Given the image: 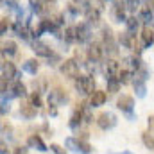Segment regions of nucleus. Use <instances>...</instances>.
<instances>
[{
	"mask_svg": "<svg viewBox=\"0 0 154 154\" xmlns=\"http://www.w3.org/2000/svg\"><path fill=\"white\" fill-rule=\"evenodd\" d=\"M75 90L81 95H91L97 88H95V79L91 75H79L75 79Z\"/></svg>",
	"mask_w": 154,
	"mask_h": 154,
	"instance_id": "nucleus-1",
	"label": "nucleus"
},
{
	"mask_svg": "<svg viewBox=\"0 0 154 154\" xmlns=\"http://www.w3.org/2000/svg\"><path fill=\"white\" fill-rule=\"evenodd\" d=\"M65 145L70 149V151H74V152H82V154H90L93 151V147L86 142V140H82V138H74V136H70V138H66L65 140Z\"/></svg>",
	"mask_w": 154,
	"mask_h": 154,
	"instance_id": "nucleus-2",
	"label": "nucleus"
},
{
	"mask_svg": "<svg viewBox=\"0 0 154 154\" xmlns=\"http://www.w3.org/2000/svg\"><path fill=\"white\" fill-rule=\"evenodd\" d=\"M68 102V93L61 88H54L48 91V106H63Z\"/></svg>",
	"mask_w": 154,
	"mask_h": 154,
	"instance_id": "nucleus-3",
	"label": "nucleus"
},
{
	"mask_svg": "<svg viewBox=\"0 0 154 154\" xmlns=\"http://www.w3.org/2000/svg\"><path fill=\"white\" fill-rule=\"evenodd\" d=\"M102 47H104V50L108 52V54H111V56H116V41H115V36H113V32H111V29H108V27H104L102 29Z\"/></svg>",
	"mask_w": 154,
	"mask_h": 154,
	"instance_id": "nucleus-4",
	"label": "nucleus"
},
{
	"mask_svg": "<svg viewBox=\"0 0 154 154\" xmlns=\"http://www.w3.org/2000/svg\"><path fill=\"white\" fill-rule=\"evenodd\" d=\"M125 2H120V0H115L111 9H109V14H111V20L116 22V23H122V22H127L125 18Z\"/></svg>",
	"mask_w": 154,
	"mask_h": 154,
	"instance_id": "nucleus-5",
	"label": "nucleus"
},
{
	"mask_svg": "<svg viewBox=\"0 0 154 154\" xmlns=\"http://www.w3.org/2000/svg\"><path fill=\"white\" fill-rule=\"evenodd\" d=\"M59 72L65 77H68V79H77L79 77V63L75 59H66L59 66Z\"/></svg>",
	"mask_w": 154,
	"mask_h": 154,
	"instance_id": "nucleus-6",
	"label": "nucleus"
},
{
	"mask_svg": "<svg viewBox=\"0 0 154 154\" xmlns=\"http://www.w3.org/2000/svg\"><path fill=\"white\" fill-rule=\"evenodd\" d=\"M120 43L124 48L127 50H133V52H140L142 48H138V43H136V34L131 32V31H125L120 34Z\"/></svg>",
	"mask_w": 154,
	"mask_h": 154,
	"instance_id": "nucleus-7",
	"label": "nucleus"
},
{
	"mask_svg": "<svg viewBox=\"0 0 154 154\" xmlns=\"http://www.w3.org/2000/svg\"><path fill=\"white\" fill-rule=\"evenodd\" d=\"M116 108L122 111V113H127V115L133 118V109H134V99L131 95H120L118 100H116Z\"/></svg>",
	"mask_w": 154,
	"mask_h": 154,
	"instance_id": "nucleus-8",
	"label": "nucleus"
},
{
	"mask_svg": "<svg viewBox=\"0 0 154 154\" xmlns=\"http://www.w3.org/2000/svg\"><path fill=\"white\" fill-rule=\"evenodd\" d=\"M97 125L100 129H104V131L113 129L116 125V116L113 113H109V111H104V113H100V115L97 116Z\"/></svg>",
	"mask_w": 154,
	"mask_h": 154,
	"instance_id": "nucleus-9",
	"label": "nucleus"
},
{
	"mask_svg": "<svg viewBox=\"0 0 154 154\" xmlns=\"http://www.w3.org/2000/svg\"><path fill=\"white\" fill-rule=\"evenodd\" d=\"M102 56H104V47L100 43H90V47H88V59L99 63V61H102Z\"/></svg>",
	"mask_w": 154,
	"mask_h": 154,
	"instance_id": "nucleus-10",
	"label": "nucleus"
},
{
	"mask_svg": "<svg viewBox=\"0 0 154 154\" xmlns=\"http://www.w3.org/2000/svg\"><path fill=\"white\" fill-rule=\"evenodd\" d=\"M32 50H34V54L39 56V57H52L54 56L52 48L47 43H43V41H34L32 43Z\"/></svg>",
	"mask_w": 154,
	"mask_h": 154,
	"instance_id": "nucleus-11",
	"label": "nucleus"
},
{
	"mask_svg": "<svg viewBox=\"0 0 154 154\" xmlns=\"http://www.w3.org/2000/svg\"><path fill=\"white\" fill-rule=\"evenodd\" d=\"M84 16H86V20H88V23L97 25L99 20H100V9H99L97 5H90V7L84 9Z\"/></svg>",
	"mask_w": 154,
	"mask_h": 154,
	"instance_id": "nucleus-12",
	"label": "nucleus"
},
{
	"mask_svg": "<svg viewBox=\"0 0 154 154\" xmlns=\"http://www.w3.org/2000/svg\"><path fill=\"white\" fill-rule=\"evenodd\" d=\"M16 75H18L16 66H14L11 61H4V63H2V79L11 81V79H14Z\"/></svg>",
	"mask_w": 154,
	"mask_h": 154,
	"instance_id": "nucleus-13",
	"label": "nucleus"
},
{
	"mask_svg": "<svg viewBox=\"0 0 154 154\" xmlns=\"http://www.w3.org/2000/svg\"><path fill=\"white\" fill-rule=\"evenodd\" d=\"M106 100H108V95H106V91H102V90H95V91L90 95V106H93V108L102 106Z\"/></svg>",
	"mask_w": 154,
	"mask_h": 154,
	"instance_id": "nucleus-14",
	"label": "nucleus"
},
{
	"mask_svg": "<svg viewBox=\"0 0 154 154\" xmlns=\"http://www.w3.org/2000/svg\"><path fill=\"white\" fill-rule=\"evenodd\" d=\"M36 113H38V108L32 104V102H25V104H22L20 106V115L23 116V118H34L36 116Z\"/></svg>",
	"mask_w": 154,
	"mask_h": 154,
	"instance_id": "nucleus-15",
	"label": "nucleus"
},
{
	"mask_svg": "<svg viewBox=\"0 0 154 154\" xmlns=\"http://www.w3.org/2000/svg\"><path fill=\"white\" fill-rule=\"evenodd\" d=\"M120 72H122V68H120V65L115 59H108L106 61V79L108 77H118Z\"/></svg>",
	"mask_w": 154,
	"mask_h": 154,
	"instance_id": "nucleus-16",
	"label": "nucleus"
},
{
	"mask_svg": "<svg viewBox=\"0 0 154 154\" xmlns=\"http://www.w3.org/2000/svg\"><path fill=\"white\" fill-rule=\"evenodd\" d=\"M84 122V118H82V104H79V108H77L75 111L72 113L70 116V122H68V125L72 127V129H77L81 124Z\"/></svg>",
	"mask_w": 154,
	"mask_h": 154,
	"instance_id": "nucleus-17",
	"label": "nucleus"
},
{
	"mask_svg": "<svg viewBox=\"0 0 154 154\" xmlns=\"http://www.w3.org/2000/svg\"><path fill=\"white\" fill-rule=\"evenodd\" d=\"M11 95L13 97H16V99H20V97H25L27 95V90H25V84L22 82V81H14L13 82V86H11Z\"/></svg>",
	"mask_w": 154,
	"mask_h": 154,
	"instance_id": "nucleus-18",
	"label": "nucleus"
},
{
	"mask_svg": "<svg viewBox=\"0 0 154 154\" xmlns=\"http://www.w3.org/2000/svg\"><path fill=\"white\" fill-rule=\"evenodd\" d=\"M142 66H143V65H142V61H140L136 56H129V57H125V68H127V70H131V72H138Z\"/></svg>",
	"mask_w": 154,
	"mask_h": 154,
	"instance_id": "nucleus-19",
	"label": "nucleus"
},
{
	"mask_svg": "<svg viewBox=\"0 0 154 154\" xmlns=\"http://www.w3.org/2000/svg\"><path fill=\"white\" fill-rule=\"evenodd\" d=\"M142 43H143V47H151L154 43L152 27H143V29H142Z\"/></svg>",
	"mask_w": 154,
	"mask_h": 154,
	"instance_id": "nucleus-20",
	"label": "nucleus"
},
{
	"mask_svg": "<svg viewBox=\"0 0 154 154\" xmlns=\"http://www.w3.org/2000/svg\"><path fill=\"white\" fill-rule=\"evenodd\" d=\"M27 145L29 147H32V149H38V151H47V145L43 143V140L39 138L38 134H32V136H29V140H27Z\"/></svg>",
	"mask_w": 154,
	"mask_h": 154,
	"instance_id": "nucleus-21",
	"label": "nucleus"
},
{
	"mask_svg": "<svg viewBox=\"0 0 154 154\" xmlns=\"http://www.w3.org/2000/svg\"><path fill=\"white\" fill-rule=\"evenodd\" d=\"M75 29H77V41L79 43H84V41L90 39V29H88V25L79 23V25H75Z\"/></svg>",
	"mask_w": 154,
	"mask_h": 154,
	"instance_id": "nucleus-22",
	"label": "nucleus"
},
{
	"mask_svg": "<svg viewBox=\"0 0 154 154\" xmlns=\"http://www.w3.org/2000/svg\"><path fill=\"white\" fill-rule=\"evenodd\" d=\"M140 20L145 23V27H152V23H154L152 11H151L149 7H143V9L140 11Z\"/></svg>",
	"mask_w": 154,
	"mask_h": 154,
	"instance_id": "nucleus-23",
	"label": "nucleus"
},
{
	"mask_svg": "<svg viewBox=\"0 0 154 154\" xmlns=\"http://www.w3.org/2000/svg\"><path fill=\"white\" fill-rule=\"evenodd\" d=\"M16 52H18V45H16L14 41L7 39V41L2 43V54H4V56H5V54H7V56H14Z\"/></svg>",
	"mask_w": 154,
	"mask_h": 154,
	"instance_id": "nucleus-24",
	"label": "nucleus"
},
{
	"mask_svg": "<svg viewBox=\"0 0 154 154\" xmlns=\"http://www.w3.org/2000/svg\"><path fill=\"white\" fill-rule=\"evenodd\" d=\"M134 90H136V95H138V97H145V93H147L145 79H142V77L136 75V79H134Z\"/></svg>",
	"mask_w": 154,
	"mask_h": 154,
	"instance_id": "nucleus-25",
	"label": "nucleus"
},
{
	"mask_svg": "<svg viewBox=\"0 0 154 154\" xmlns=\"http://www.w3.org/2000/svg\"><path fill=\"white\" fill-rule=\"evenodd\" d=\"M142 142H143V145L149 151H154V134L151 131H143L142 133Z\"/></svg>",
	"mask_w": 154,
	"mask_h": 154,
	"instance_id": "nucleus-26",
	"label": "nucleus"
},
{
	"mask_svg": "<svg viewBox=\"0 0 154 154\" xmlns=\"http://www.w3.org/2000/svg\"><path fill=\"white\" fill-rule=\"evenodd\" d=\"M106 82H108V91H109V93H116V91L120 90V84H122L118 77H108Z\"/></svg>",
	"mask_w": 154,
	"mask_h": 154,
	"instance_id": "nucleus-27",
	"label": "nucleus"
},
{
	"mask_svg": "<svg viewBox=\"0 0 154 154\" xmlns=\"http://www.w3.org/2000/svg\"><path fill=\"white\" fill-rule=\"evenodd\" d=\"M38 61L36 59H27L25 63H23V70L25 72H29V74H32V75H36V72H38Z\"/></svg>",
	"mask_w": 154,
	"mask_h": 154,
	"instance_id": "nucleus-28",
	"label": "nucleus"
},
{
	"mask_svg": "<svg viewBox=\"0 0 154 154\" xmlns=\"http://www.w3.org/2000/svg\"><path fill=\"white\" fill-rule=\"evenodd\" d=\"M43 4H45V0H29L31 9L38 14H43Z\"/></svg>",
	"mask_w": 154,
	"mask_h": 154,
	"instance_id": "nucleus-29",
	"label": "nucleus"
},
{
	"mask_svg": "<svg viewBox=\"0 0 154 154\" xmlns=\"http://www.w3.org/2000/svg\"><path fill=\"white\" fill-rule=\"evenodd\" d=\"M65 39H66L68 43L77 41V29L75 27H68V29H65Z\"/></svg>",
	"mask_w": 154,
	"mask_h": 154,
	"instance_id": "nucleus-30",
	"label": "nucleus"
},
{
	"mask_svg": "<svg viewBox=\"0 0 154 154\" xmlns=\"http://www.w3.org/2000/svg\"><path fill=\"white\" fill-rule=\"evenodd\" d=\"M138 20L140 18H136V16H131V18H127V31H131V32H134L136 34V29H138Z\"/></svg>",
	"mask_w": 154,
	"mask_h": 154,
	"instance_id": "nucleus-31",
	"label": "nucleus"
},
{
	"mask_svg": "<svg viewBox=\"0 0 154 154\" xmlns=\"http://www.w3.org/2000/svg\"><path fill=\"white\" fill-rule=\"evenodd\" d=\"M131 77H133V72H131V70H127V68H124V70L120 72L118 79H120V82H122V84H127V82L131 81Z\"/></svg>",
	"mask_w": 154,
	"mask_h": 154,
	"instance_id": "nucleus-32",
	"label": "nucleus"
},
{
	"mask_svg": "<svg viewBox=\"0 0 154 154\" xmlns=\"http://www.w3.org/2000/svg\"><path fill=\"white\" fill-rule=\"evenodd\" d=\"M125 7L131 13H136L140 9V0H125Z\"/></svg>",
	"mask_w": 154,
	"mask_h": 154,
	"instance_id": "nucleus-33",
	"label": "nucleus"
},
{
	"mask_svg": "<svg viewBox=\"0 0 154 154\" xmlns=\"http://www.w3.org/2000/svg\"><path fill=\"white\" fill-rule=\"evenodd\" d=\"M31 102H32L36 108H39V106H41V97H39V91H34V93L31 95Z\"/></svg>",
	"mask_w": 154,
	"mask_h": 154,
	"instance_id": "nucleus-34",
	"label": "nucleus"
},
{
	"mask_svg": "<svg viewBox=\"0 0 154 154\" xmlns=\"http://www.w3.org/2000/svg\"><path fill=\"white\" fill-rule=\"evenodd\" d=\"M7 29H9V20L4 16V18H2V25H0V31H2V34H5V32H7Z\"/></svg>",
	"mask_w": 154,
	"mask_h": 154,
	"instance_id": "nucleus-35",
	"label": "nucleus"
},
{
	"mask_svg": "<svg viewBox=\"0 0 154 154\" xmlns=\"http://www.w3.org/2000/svg\"><path fill=\"white\" fill-rule=\"evenodd\" d=\"M50 151H52L54 154H66L63 147H59V145H56V143H52V145H50Z\"/></svg>",
	"mask_w": 154,
	"mask_h": 154,
	"instance_id": "nucleus-36",
	"label": "nucleus"
},
{
	"mask_svg": "<svg viewBox=\"0 0 154 154\" xmlns=\"http://www.w3.org/2000/svg\"><path fill=\"white\" fill-rule=\"evenodd\" d=\"M9 111V102H5V97H2V115Z\"/></svg>",
	"mask_w": 154,
	"mask_h": 154,
	"instance_id": "nucleus-37",
	"label": "nucleus"
},
{
	"mask_svg": "<svg viewBox=\"0 0 154 154\" xmlns=\"http://www.w3.org/2000/svg\"><path fill=\"white\" fill-rule=\"evenodd\" d=\"M143 5L149 7L151 11H154V0H143Z\"/></svg>",
	"mask_w": 154,
	"mask_h": 154,
	"instance_id": "nucleus-38",
	"label": "nucleus"
},
{
	"mask_svg": "<svg viewBox=\"0 0 154 154\" xmlns=\"http://www.w3.org/2000/svg\"><path fill=\"white\" fill-rule=\"evenodd\" d=\"M14 154H27V149L25 147H16L14 149Z\"/></svg>",
	"mask_w": 154,
	"mask_h": 154,
	"instance_id": "nucleus-39",
	"label": "nucleus"
},
{
	"mask_svg": "<svg viewBox=\"0 0 154 154\" xmlns=\"http://www.w3.org/2000/svg\"><path fill=\"white\" fill-rule=\"evenodd\" d=\"M149 127H151V129L154 131V115H152V116H149Z\"/></svg>",
	"mask_w": 154,
	"mask_h": 154,
	"instance_id": "nucleus-40",
	"label": "nucleus"
},
{
	"mask_svg": "<svg viewBox=\"0 0 154 154\" xmlns=\"http://www.w3.org/2000/svg\"><path fill=\"white\" fill-rule=\"evenodd\" d=\"M2 154H9V151H7V145H5V142H2Z\"/></svg>",
	"mask_w": 154,
	"mask_h": 154,
	"instance_id": "nucleus-41",
	"label": "nucleus"
},
{
	"mask_svg": "<svg viewBox=\"0 0 154 154\" xmlns=\"http://www.w3.org/2000/svg\"><path fill=\"white\" fill-rule=\"evenodd\" d=\"M74 2H81V0H74Z\"/></svg>",
	"mask_w": 154,
	"mask_h": 154,
	"instance_id": "nucleus-42",
	"label": "nucleus"
}]
</instances>
